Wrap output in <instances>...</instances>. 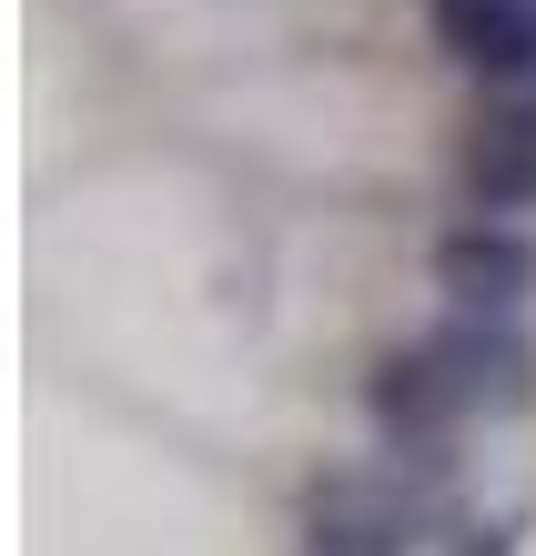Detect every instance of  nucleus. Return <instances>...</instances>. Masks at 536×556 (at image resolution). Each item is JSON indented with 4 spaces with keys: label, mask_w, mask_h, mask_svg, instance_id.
Returning a JSON list of instances; mask_svg holds the SVG:
<instances>
[{
    "label": "nucleus",
    "mask_w": 536,
    "mask_h": 556,
    "mask_svg": "<svg viewBox=\"0 0 536 556\" xmlns=\"http://www.w3.org/2000/svg\"><path fill=\"white\" fill-rule=\"evenodd\" d=\"M536 384V344L516 334V314H446L435 334L395 344L375 365V425L406 445H435L465 415H507Z\"/></svg>",
    "instance_id": "obj_1"
},
{
    "label": "nucleus",
    "mask_w": 536,
    "mask_h": 556,
    "mask_svg": "<svg viewBox=\"0 0 536 556\" xmlns=\"http://www.w3.org/2000/svg\"><path fill=\"white\" fill-rule=\"evenodd\" d=\"M435 283H446L456 314H526L536 293V233L507 213H465L435 233Z\"/></svg>",
    "instance_id": "obj_2"
},
{
    "label": "nucleus",
    "mask_w": 536,
    "mask_h": 556,
    "mask_svg": "<svg viewBox=\"0 0 536 556\" xmlns=\"http://www.w3.org/2000/svg\"><path fill=\"white\" fill-rule=\"evenodd\" d=\"M465 203L476 213H536V81L526 91H486L476 132H465Z\"/></svg>",
    "instance_id": "obj_3"
},
{
    "label": "nucleus",
    "mask_w": 536,
    "mask_h": 556,
    "mask_svg": "<svg viewBox=\"0 0 536 556\" xmlns=\"http://www.w3.org/2000/svg\"><path fill=\"white\" fill-rule=\"evenodd\" d=\"M446 51L476 72L486 91H526L536 81V0H425Z\"/></svg>",
    "instance_id": "obj_4"
}]
</instances>
